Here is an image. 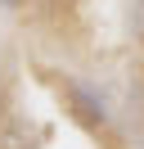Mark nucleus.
I'll return each instance as SVG.
<instances>
[{
	"instance_id": "1",
	"label": "nucleus",
	"mask_w": 144,
	"mask_h": 149,
	"mask_svg": "<svg viewBox=\"0 0 144 149\" xmlns=\"http://www.w3.org/2000/svg\"><path fill=\"white\" fill-rule=\"evenodd\" d=\"M68 95H72V104H77V118L86 122V127H104V100H99L95 91H86L81 81H68Z\"/></svg>"
},
{
	"instance_id": "2",
	"label": "nucleus",
	"mask_w": 144,
	"mask_h": 149,
	"mask_svg": "<svg viewBox=\"0 0 144 149\" xmlns=\"http://www.w3.org/2000/svg\"><path fill=\"white\" fill-rule=\"evenodd\" d=\"M0 149H36V136L27 131V122H5L0 127Z\"/></svg>"
},
{
	"instance_id": "3",
	"label": "nucleus",
	"mask_w": 144,
	"mask_h": 149,
	"mask_svg": "<svg viewBox=\"0 0 144 149\" xmlns=\"http://www.w3.org/2000/svg\"><path fill=\"white\" fill-rule=\"evenodd\" d=\"M5 5H18V0H5Z\"/></svg>"
}]
</instances>
